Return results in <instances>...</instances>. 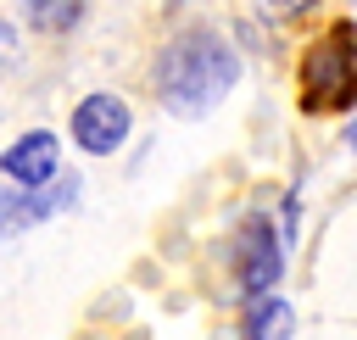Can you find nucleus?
I'll use <instances>...</instances> for the list:
<instances>
[{"mask_svg": "<svg viewBox=\"0 0 357 340\" xmlns=\"http://www.w3.org/2000/svg\"><path fill=\"white\" fill-rule=\"evenodd\" d=\"M240 78V56L218 39V33H184L162 50V67H156V84H162V100L184 117H201L206 106H218Z\"/></svg>", "mask_w": 357, "mask_h": 340, "instance_id": "nucleus-1", "label": "nucleus"}, {"mask_svg": "<svg viewBox=\"0 0 357 340\" xmlns=\"http://www.w3.org/2000/svg\"><path fill=\"white\" fill-rule=\"evenodd\" d=\"M351 95H357V28L329 22L301 56V106L335 111V106H351Z\"/></svg>", "mask_w": 357, "mask_h": 340, "instance_id": "nucleus-2", "label": "nucleus"}, {"mask_svg": "<svg viewBox=\"0 0 357 340\" xmlns=\"http://www.w3.org/2000/svg\"><path fill=\"white\" fill-rule=\"evenodd\" d=\"M73 139L89 150V156H106L128 139V106L117 95H89L78 111H73Z\"/></svg>", "mask_w": 357, "mask_h": 340, "instance_id": "nucleus-3", "label": "nucleus"}, {"mask_svg": "<svg viewBox=\"0 0 357 340\" xmlns=\"http://www.w3.org/2000/svg\"><path fill=\"white\" fill-rule=\"evenodd\" d=\"M56 162H61V150H56L50 134H22V139L0 156V167H6L17 184H28V190L50 184V178H56Z\"/></svg>", "mask_w": 357, "mask_h": 340, "instance_id": "nucleus-4", "label": "nucleus"}, {"mask_svg": "<svg viewBox=\"0 0 357 340\" xmlns=\"http://www.w3.org/2000/svg\"><path fill=\"white\" fill-rule=\"evenodd\" d=\"M240 279H245L251 295H262V290L279 279V245H273V234H268L262 223H251L245 240H240Z\"/></svg>", "mask_w": 357, "mask_h": 340, "instance_id": "nucleus-5", "label": "nucleus"}, {"mask_svg": "<svg viewBox=\"0 0 357 340\" xmlns=\"http://www.w3.org/2000/svg\"><path fill=\"white\" fill-rule=\"evenodd\" d=\"M245 334L251 340H284L290 334V307L273 295H257V307L245 312Z\"/></svg>", "mask_w": 357, "mask_h": 340, "instance_id": "nucleus-6", "label": "nucleus"}, {"mask_svg": "<svg viewBox=\"0 0 357 340\" xmlns=\"http://www.w3.org/2000/svg\"><path fill=\"white\" fill-rule=\"evenodd\" d=\"M50 212V201H39V195H11V190H0V240L6 234H17V229H28V223H39Z\"/></svg>", "mask_w": 357, "mask_h": 340, "instance_id": "nucleus-7", "label": "nucleus"}, {"mask_svg": "<svg viewBox=\"0 0 357 340\" xmlns=\"http://www.w3.org/2000/svg\"><path fill=\"white\" fill-rule=\"evenodd\" d=\"M78 11H84V0H28V22L45 33H67L78 22Z\"/></svg>", "mask_w": 357, "mask_h": 340, "instance_id": "nucleus-8", "label": "nucleus"}, {"mask_svg": "<svg viewBox=\"0 0 357 340\" xmlns=\"http://www.w3.org/2000/svg\"><path fill=\"white\" fill-rule=\"evenodd\" d=\"M262 6H268V11H279V17H296V11H307L312 0H262Z\"/></svg>", "mask_w": 357, "mask_h": 340, "instance_id": "nucleus-9", "label": "nucleus"}, {"mask_svg": "<svg viewBox=\"0 0 357 340\" xmlns=\"http://www.w3.org/2000/svg\"><path fill=\"white\" fill-rule=\"evenodd\" d=\"M0 56H11V28H0Z\"/></svg>", "mask_w": 357, "mask_h": 340, "instance_id": "nucleus-10", "label": "nucleus"}, {"mask_svg": "<svg viewBox=\"0 0 357 340\" xmlns=\"http://www.w3.org/2000/svg\"><path fill=\"white\" fill-rule=\"evenodd\" d=\"M351 139H357V123H351Z\"/></svg>", "mask_w": 357, "mask_h": 340, "instance_id": "nucleus-11", "label": "nucleus"}]
</instances>
